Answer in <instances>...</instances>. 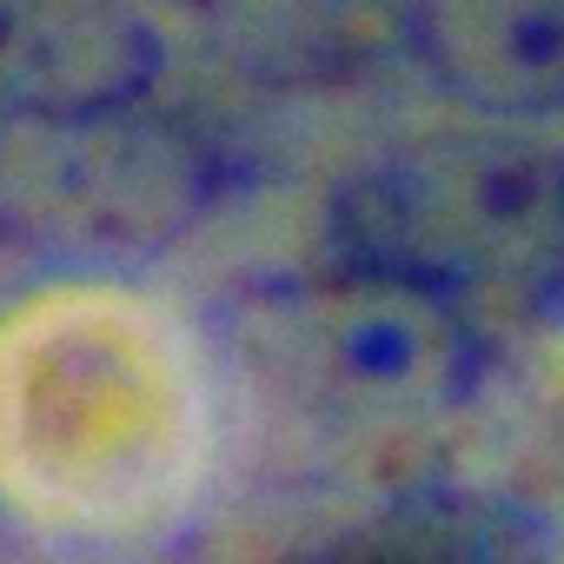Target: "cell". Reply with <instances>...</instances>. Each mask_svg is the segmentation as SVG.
Here are the masks:
<instances>
[{
	"mask_svg": "<svg viewBox=\"0 0 564 564\" xmlns=\"http://www.w3.org/2000/svg\"><path fill=\"white\" fill-rule=\"evenodd\" d=\"M339 259L438 300L471 333L564 306V153L518 127L405 140L366 160L333 213Z\"/></svg>",
	"mask_w": 564,
	"mask_h": 564,
	"instance_id": "cell-1",
	"label": "cell"
},
{
	"mask_svg": "<svg viewBox=\"0 0 564 564\" xmlns=\"http://www.w3.org/2000/svg\"><path fill=\"white\" fill-rule=\"evenodd\" d=\"M265 379L339 432H419L452 419L485 379V333L438 300L333 265L252 319Z\"/></svg>",
	"mask_w": 564,
	"mask_h": 564,
	"instance_id": "cell-2",
	"label": "cell"
},
{
	"mask_svg": "<svg viewBox=\"0 0 564 564\" xmlns=\"http://www.w3.org/2000/svg\"><path fill=\"white\" fill-rule=\"evenodd\" d=\"M160 34L133 0H0V113L100 127L160 80Z\"/></svg>",
	"mask_w": 564,
	"mask_h": 564,
	"instance_id": "cell-3",
	"label": "cell"
},
{
	"mask_svg": "<svg viewBox=\"0 0 564 564\" xmlns=\"http://www.w3.org/2000/svg\"><path fill=\"white\" fill-rule=\"evenodd\" d=\"M419 67L478 120L564 113V0H405Z\"/></svg>",
	"mask_w": 564,
	"mask_h": 564,
	"instance_id": "cell-4",
	"label": "cell"
},
{
	"mask_svg": "<svg viewBox=\"0 0 564 564\" xmlns=\"http://www.w3.org/2000/svg\"><path fill=\"white\" fill-rule=\"evenodd\" d=\"M300 564H564V544L498 485L425 478L326 531Z\"/></svg>",
	"mask_w": 564,
	"mask_h": 564,
	"instance_id": "cell-5",
	"label": "cell"
}]
</instances>
